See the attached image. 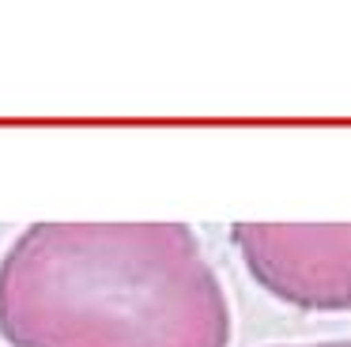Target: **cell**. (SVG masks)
Instances as JSON below:
<instances>
[{
  "instance_id": "obj_3",
  "label": "cell",
  "mask_w": 351,
  "mask_h": 347,
  "mask_svg": "<svg viewBox=\"0 0 351 347\" xmlns=\"http://www.w3.org/2000/svg\"><path fill=\"white\" fill-rule=\"evenodd\" d=\"M280 347H351L348 339H328V344H280Z\"/></svg>"
},
{
  "instance_id": "obj_2",
  "label": "cell",
  "mask_w": 351,
  "mask_h": 347,
  "mask_svg": "<svg viewBox=\"0 0 351 347\" xmlns=\"http://www.w3.org/2000/svg\"><path fill=\"white\" fill-rule=\"evenodd\" d=\"M250 276L298 309H351V223H238Z\"/></svg>"
},
{
  "instance_id": "obj_1",
  "label": "cell",
  "mask_w": 351,
  "mask_h": 347,
  "mask_svg": "<svg viewBox=\"0 0 351 347\" xmlns=\"http://www.w3.org/2000/svg\"><path fill=\"white\" fill-rule=\"evenodd\" d=\"M12 347H227L230 302L182 223H38L0 261Z\"/></svg>"
}]
</instances>
